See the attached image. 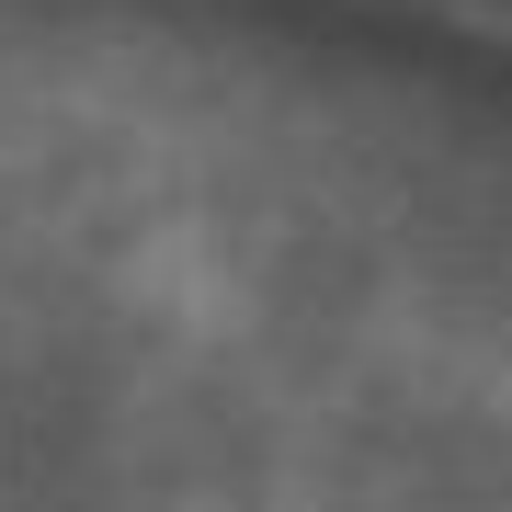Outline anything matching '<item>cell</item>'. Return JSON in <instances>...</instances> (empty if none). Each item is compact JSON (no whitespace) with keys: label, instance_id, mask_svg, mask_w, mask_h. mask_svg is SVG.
Listing matches in <instances>:
<instances>
[{"label":"cell","instance_id":"obj_1","mask_svg":"<svg viewBox=\"0 0 512 512\" xmlns=\"http://www.w3.org/2000/svg\"><path fill=\"white\" fill-rule=\"evenodd\" d=\"M410 103H421V80H410ZM410 103H399V137H410ZM399 137H387V160H399ZM387 160H376V183H387ZM365 217H376V194H365ZM365 217H353V239H365ZM353 239H342V262H353ZM330 296H342V274H330ZM330 296H319V319H330ZM319 319H308V342H319ZM296 365H308V353H296ZM285 399H296V376H285ZM285 399H274V421H285ZM274 421H262V444H274ZM262 467V456H251ZM239 490H251V478H239ZM239 512V501H228Z\"/></svg>","mask_w":512,"mask_h":512}]
</instances>
